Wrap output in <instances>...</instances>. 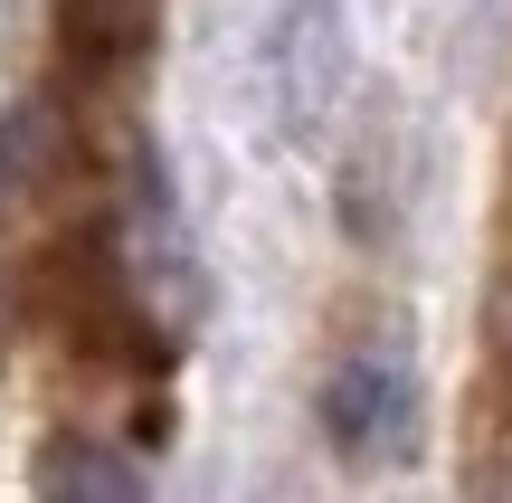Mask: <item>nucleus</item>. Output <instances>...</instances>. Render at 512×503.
<instances>
[{
  "instance_id": "obj_1",
  "label": "nucleus",
  "mask_w": 512,
  "mask_h": 503,
  "mask_svg": "<svg viewBox=\"0 0 512 503\" xmlns=\"http://www.w3.org/2000/svg\"><path fill=\"white\" fill-rule=\"evenodd\" d=\"M266 95L285 114L294 143H313L342 95V10L332 0H285L275 10V38H266Z\"/></svg>"
},
{
  "instance_id": "obj_2",
  "label": "nucleus",
  "mask_w": 512,
  "mask_h": 503,
  "mask_svg": "<svg viewBox=\"0 0 512 503\" xmlns=\"http://www.w3.org/2000/svg\"><path fill=\"white\" fill-rule=\"evenodd\" d=\"M408 409H418V390H408V371L389 352H351L342 371L323 380V437L342 456L399 447V437H408Z\"/></svg>"
}]
</instances>
